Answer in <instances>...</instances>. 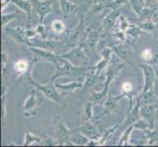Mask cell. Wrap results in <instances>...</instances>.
<instances>
[{
	"mask_svg": "<svg viewBox=\"0 0 158 147\" xmlns=\"http://www.w3.org/2000/svg\"><path fill=\"white\" fill-rule=\"evenodd\" d=\"M55 65V73L51 77L50 81L54 83V80L61 77H76L79 75H85L89 69L86 68H77L74 65L69 62L67 59L63 58L62 56H59L58 60L56 61Z\"/></svg>",
	"mask_w": 158,
	"mask_h": 147,
	"instance_id": "1",
	"label": "cell"
},
{
	"mask_svg": "<svg viewBox=\"0 0 158 147\" xmlns=\"http://www.w3.org/2000/svg\"><path fill=\"white\" fill-rule=\"evenodd\" d=\"M28 80H29V84L35 86V88L39 92H41L42 95L48 98L49 100L55 102L56 104H58L60 107H64V99L62 95L57 91V88L55 84H53V83L49 81L46 84H40L31 78V75H28Z\"/></svg>",
	"mask_w": 158,
	"mask_h": 147,
	"instance_id": "2",
	"label": "cell"
},
{
	"mask_svg": "<svg viewBox=\"0 0 158 147\" xmlns=\"http://www.w3.org/2000/svg\"><path fill=\"white\" fill-rule=\"evenodd\" d=\"M62 57L67 59L77 68H85L89 64V57L85 55L83 44L70 49L68 52L63 54Z\"/></svg>",
	"mask_w": 158,
	"mask_h": 147,
	"instance_id": "3",
	"label": "cell"
},
{
	"mask_svg": "<svg viewBox=\"0 0 158 147\" xmlns=\"http://www.w3.org/2000/svg\"><path fill=\"white\" fill-rule=\"evenodd\" d=\"M40 100L37 96V90H31V94L28 96L23 105V113L26 118H31L37 115L39 113Z\"/></svg>",
	"mask_w": 158,
	"mask_h": 147,
	"instance_id": "4",
	"label": "cell"
},
{
	"mask_svg": "<svg viewBox=\"0 0 158 147\" xmlns=\"http://www.w3.org/2000/svg\"><path fill=\"white\" fill-rule=\"evenodd\" d=\"M54 129H55L56 138L59 141V143H61L63 145H68L69 143H72L70 140L71 132H72V129H69L67 128V126L63 122L62 118H60V117L55 118V122H54Z\"/></svg>",
	"mask_w": 158,
	"mask_h": 147,
	"instance_id": "5",
	"label": "cell"
},
{
	"mask_svg": "<svg viewBox=\"0 0 158 147\" xmlns=\"http://www.w3.org/2000/svg\"><path fill=\"white\" fill-rule=\"evenodd\" d=\"M139 115L140 118L145 120L149 124L150 129H153L154 124L158 119V111H157V104L155 103H150V104H145L139 106Z\"/></svg>",
	"mask_w": 158,
	"mask_h": 147,
	"instance_id": "6",
	"label": "cell"
},
{
	"mask_svg": "<svg viewBox=\"0 0 158 147\" xmlns=\"http://www.w3.org/2000/svg\"><path fill=\"white\" fill-rule=\"evenodd\" d=\"M28 46H34V47H39L45 49V50H49V51H56L65 47L66 45L64 44L63 42L58 41V40H54V39H43L41 40H36V39H30Z\"/></svg>",
	"mask_w": 158,
	"mask_h": 147,
	"instance_id": "7",
	"label": "cell"
},
{
	"mask_svg": "<svg viewBox=\"0 0 158 147\" xmlns=\"http://www.w3.org/2000/svg\"><path fill=\"white\" fill-rule=\"evenodd\" d=\"M34 9L40 17V22L43 23L44 18L51 12L52 10V0H31Z\"/></svg>",
	"mask_w": 158,
	"mask_h": 147,
	"instance_id": "8",
	"label": "cell"
},
{
	"mask_svg": "<svg viewBox=\"0 0 158 147\" xmlns=\"http://www.w3.org/2000/svg\"><path fill=\"white\" fill-rule=\"evenodd\" d=\"M139 67L141 71H143V75L144 84H143V92H144L153 88V85L156 81V75L154 69L148 64H141L139 65Z\"/></svg>",
	"mask_w": 158,
	"mask_h": 147,
	"instance_id": "9",
	"label": "cell"
},
{
	"mask_svg": "<svg viewBox=\"0 0 158 147\" xmlns=\"http://www.w3.org/2000/svg\"><path fill=\"white\" fill-rule=\"evenodd\" d=\"M30 50L34 54V57L36 61H46L52 64H55L59 58V56L56 55L54 52L45 50V49H42V48L30 46Z\"/></svg>",
	"mask_w": 158,
	"mask_h": 147,
	"instance_id": "10",
	"label": "cell"
},
{
	"mask_svg": "<svg viewBox=\"0 0 158 147\" xmlns=\"http://www.w3.org/2000/svg\"><path fill=\"white\" fill-rule=\"evenodd\" d=\"M113 49L114 53L116 54L117 57L120 58L123 61L132 64L134 60V51L132 47L127 44H120V45H113L111 47Z\"/></svg>",
	"mask_w": 158,
	"mask_h": 147,
	"instance_id": "11",
	"label": "cell"
},
{
	"mask_svg": "<svg viewBox=\"0 0 158 147\" xmlns=\"http://www.w3.org/2000/svg\"><path fill=\"white\" fill-rule=\"evenodd\" d=\"M125 95L126 94H121L118 96H111V95L107 96L106 100L104 102V111H103L101 116H106V115L109 116V115H111L112 113L117 112L119 108V101L121 100Z\"/></svg>",
	"mask_w": 158,
	"mask_h": 147,
	"instance_id": "12",
	"label": "cell"
},
{
	"mask_svg": "<svg viewBox=\"0 0 158 147\" xmlns=\"http://www.w3.org/2000/svg\"><path fill=\"white\" fill-rule=\"evenodd\" d=\"M4 30L6 35L12 37L15 41H17L18 43H22V44L28 45L30 39H28V37L26 36V30L22 28H10V27H5Z\"/></svg>",
	"mask_w": 158,
	"mask_h": 147,
	"instance_id": "13",
	"label": "cell"
},
{
	"mask_svg": "<svg viewBox=\"0 0 158 147\" xmlns=\"http://www.w3.org/2000/svg\"><path fill=\"white\" fill-rule=\"evenodd\" d=\"M113 49L112 48H104L101 52V59L100 61L96 64V66L92 67L91 70L94 71V72L97 75H100V73L102 72V70L104 69L107 65H109V63H110V60L112 58V55H113Z\"/></svg>",
	"mask_w": 158,
	"mask_h": 147,
	"instance_id": "14",
	"label": "cell"
},
{
	"mask_svg": "<svg viewBox=\"0 0 158 147\" xmlns=\"http://www.w3.org/2000/svg\"><path fill=\"white\" fill-rule=\"evenodd\" d=\"M79 129L81 132L83 133L85 137H88L89 139L98 140L101 137L98 133L97 127L94 124H92L90 121H83V124L81 125V127Z\"/></svg>",
	"mask_w": 158,
	"mask_h": 147,
	"instance_id": "15",
	"label": "cell"
},
{
	"mask_svg": "<svg viewBox=\"0 0 158 147\" xmlns=\"http://www.w3.org/2000/svg\"><path fill=\"white\" fill-rule=\"evenodd\" d=\"M125 64L120 63L118 61H112V58L110 60V64L107 69L106 76H105V84L109 85L111 84V81L115 79L118 74L121 72V70L124 68Z\"/></svg>",
	"mask_w": 158,
	"mask_h": 147,
	"instance_id": "16",
	"label": "cell"
},
{
	"mask_svg": "<svg viewBox=\"0 0 158 147\" xmlns=\"http://www.w3.org/2000/svg\"><path fill=\"white\" fill-rule=\"evenodd\" d=\"M11 2L14 3L19 9H21L27 15V26L30 27V23L31 20V12L34 10V5L31 1L29 0H11Z\"/></svg>",
	"mask_w": 158,
	"mask_h": 147,
	"instance_id": "17",
	"label": "cell"
},
{
	"mask_svg": "<svg viewBox=\"0 0 158 147\" xmlns=\"http://www.w3.org/2000/svg\"><path fill=\"white\" fill-rule=\"evenodd\" d=\"M71 142L74 145H79V146H84L88 145L89 142V138L81 132L80 129H73L71 132V137H70Z\"/></svg>",
	"mask_w": 158,
	"mask_h": 147,
	"instance_id": "18",
	"label": "cell"
},
{
	"mask_svg": "<svg viewBox=\"0 0 158 147\" xmlns=\"http://www.w3.org/2000/svg\"><path fill=\"white\" fill-rule=\"evenodd\" d=\"M108 88H109V85L104 84V86H103V88L100 91L92 92L89 101H91L94 104H97V105L104 104V102L108 96Z\"/></svg>",
	"mask_w": 158,
	"mask_h": 147,
	"instance_id": "19",
	"label": "cell"
},
{
	"mask_svg": "<svg viewBox=\"0 0 158 147\" xmlns=\"http://www.w3.org/2000/svg\"><path fill=\"white\" fill-rule=\"evenodd\" d=\"M140 119V115H139V105L138 103H135V106L134 108L131 109V112L128 114L127 116V119L125 123L123 124V128L124 129H127L131 126H133V125L138 121V120Z\"/></svg>",
	"mask_w": 158,
	"mask_h": 147,
	"instance_id": "20",
	"label": "cell"
},
{
	"mask_svg": "<svg viewBox=\"0 0 158 147\" xmlns=\"http://www.w3.org/2000/svg\"><path fill=\"white\" fill-rule=\"evenodd\" d=\"M156 97L157 96L154 93L153 88H151L148 91L141 92V94L139 95L137 98V103L139 106L145 105V104H150V103H154Z\"/></svg>",
	"mask_w": 158,
	"mask_h": 147,
	"instance_id": "21",
	"label": "cell"
},
{
	"mask_svg": "<svg viewBox=\"0 0 158 147\" xmlns=\"http://www.w3.org/2000/svg\"><path fill=\"white\" fill-rule=\"evenodd\" d=\"M119 16H120L119 9H113L110 13H108L106 15V17L103 20V27L106 30H111L114 27V25H115L116 20Z\"/></svg>",
	"mask_w": 158,
	"mask_h": 147,
	"instance_id": "22",
	"label": "cell"
},
{
	"mask_svg": "<svg viewBox=\"0 0 158 147\" xmlns=\"http://www.w3.org/2000/svg\"><path fill=\"white\" fill-rule=\"evenodd\" d=\"M99 39H100V31L98 30L89 31V36H88V40H86V44H88L89 48L90 49V51L94 52V54L96 52V45H97V42H98Z\"/></svg>",
	"mask_w": 158,
	"mask_h": 147,
	"instance_id": "23",
	"label": "cell"
},
{
	"mask_svg": "<svg viewBox=\"0 0 158 147\" xmlns=\"http://www.w3.org/2000/svg\"><path fill=\"white\" fill-rule=\"evenodd\" d=\"M59 3L60 9H61V12L63 13L64 16H69L73 14L78 6L77 4L72 2L71 0H59Z\"/></svg>",
	"mask_w": 158,
	"mask_h": 147,
	"instance_id": "24",
	"label": "cell"
},
{
	"mask_svg": "<svg viewBox=\"0 0 158 147\" xmlns=\"http://www.w3.org/2000/svg\"><path fill=\"white\" fill-rule=\"evenodd\" d=\"M56 88L61 89L63 91H74L76 89H79V88H83L84 84H81L79 81H71L69 84H56Z\"/></svg>",
	"mask_w": 158,
	"mask_h": 147,
	"instance_id": "25",
	"label": "cell"
},
{
	"mask_svg": "<svg viewBox=\"0 0 158 147\" xmlns=\"http://www.w3.org/2000/svg\"><path fill=\"white\" fill-rule=\"evenodd\" d=\"M30 67L29 62L25 59H20L14 64L15 71L19 74H26L28 72V69Z\"/></svg>",
	"mask_w": 158,
	"mask_h": 147,
	"instance_id": "26",
	"label": "cell"
},
{
	"mask_svg": "<svg viewBox=\"0 0 158 147\" xmlns=\"http://www.w3.org/2000/svg\"><path fill=\"white\" fill-rule=\"evenodd\" d=\"M41 138L36 134H32L30 132H27L25 133V141H24V146H29L32 143H40L41 142Z\"/></svg>",
	"mask_w": 158,
	"mask_h": 147,
	"instance_id": "27",
	"label": "cell"
},
{
	"mask_svg": "<svg viewBox=\"0 0 158 147\" xmlns=\"http://www.w3.org/2000/svg\"><path fill=\"white\" fill-rule=\"evenodd\" d=\"M92 109H94V103L91 101L85 103L84 107V120L83 121H90L92 118Z\"/></svg>",
	"mask_w": 158,
	"mask_h": 147,
	"instance_id": "28",
	"label": "cell"
},
{
	"mask_svg": "<svg viewBox=\"0 0 158 147\" xmlns=\"http://www.w3.org/2000/svg\"><path fill=\"white\" fill-rule=\"evenodd\" d=\"M156 26L157 24L154 23L152 20H148V21H144L143 23H141L139 28L140 30L145 31H153L156 29Z\"/></svg>",
	"mask_w": 158,
	"mask_h": 147,
	"instance_id": "29",
	"label": "cell"
},
{
	"mask_svg": "<svg viewBox=\"0 0 158 147\" xmlns=\"http://www.w3.org/2000/svg\"><path fill=\"white\" fill-rule=\"evenodd\" d=\"M51 27H52V30L55 31L56 34H62V32H64V31H65V25L63 22L60 20L54 21Z\"/></svg>",
	"mask_w": 158,
	"mask_h": 147,
	"instance_id": "30",
	"label": "cell"
},
{
	"mask_svg": "<svg viewBox=\"0 0 158 147\" xmlns=\"http://www.w3.org/2000/svg\"><path fill=\"white\" fill-rule=\"evenodd\" d=\"M16 18H18V15L17 14H14V13H11V14H2V16H1V26H2V28H5L7 23H9L10 21H12V20H14Z\"/></svg>",
	"mask_w": 158,
	"mask_h": 147,
	"instance_id": "31",
	"label": "cell"
},
{
	"mask_svg": "<svg viewBox=\"0 0 158 147\" xmlns=\"http://www.w3.org/2000/svg\"><path fill=\"white\" fill-rule=\"evenodd\" d=\"M152 58H153V54H152V52L149 48L144 49V50L143 51V53H141V59L144 60V61H146V62L151 61Z\"/></svg>",
	"mask_w": 158,
	"mask_h": 147,
	"instance_id": "32",
	"label": "cell"
},
{
	"mask_svg": "<svg viewBox=\"0 0 158 147\" xmlns=\"http://www.w3.org/2000/svg\"><path fill=\"white\" fill-rule=\"evenodd\" d=\"M127 34L132 35L133 37H138L140 35V28H135V27H129L128 30H127Z\"/></svg>",
	"mask_w": 158,
	"mask_h": 147,
	"instance_id": "33",
	"label": "cell"
},
{
	"mask_svg": "<svg viewBox=\"0 0 158 147\" xmlns=\"http://www.w3.org/2000/svg\"><path fill=\"white\" fill-rule=\"evenodd\" d=\"M42 145H58L59 144V141L57 140V138H53V137H47V138H44L43 140H41V142H40Z\"/></svg>",
	"mask_w": 158,
	"mask_h": 147,
	"instance_id": "34",
	"label": "cell"
},
{
	"mask_svg": "<svg viewBox=\"0 0 158 147\" xmlns=\"http://www.w3.org/2000/svg\"><path fill=\"white\" fill-rule=\"evenodd\" d=\"M122 89L124 91V94H126V95L128 94L129 95L133 90V85L131 83H124L122 84Z\"/></svg>",
	"mask_w": 158,
	"mask_h": 147,
	"instance_id": "35",
	"label": "cell"
},
{
	"mask_svg": "<svg viewBox=\"0 0 158 147\" xmlns=\"http://www.w3.org/2000/svg\"><path fill=\"white\" fill-rule=\"evenodd\" d=\"M35 31L37 32V35H40L42 36V39H45V37H46L44 35V34H45V27H44V25H43V23H40V25H37L36 28H35Z\"/></svg>",
	"mask_w": 158,
	"mask_h": 147,
	"instance_id": "36",
	"label": "cell"
},
{
	"mask_svg": "<svg viewBox=\"0 0 158 147\" xmlns=\"http://www.w3.org/2000/svg\"><path fill=\"white\" fill-rule=\"evenodd\" d=\"M120 26H121V30L122 31H126L128 30L129 28V24H128V22L126 20V18L124 17V16H120Z\"/></svg>",
	"mask_w": 158,
	"mask_h": 147,
	"instance_id": "37",
	"label": "cell"
},
{
	"mask_svg": "<svg viewBox=\"0 0 158 147\" xmlns=\"http://www.w3.org/2000/svg\"><path fill=\"white\" fill-rule=\"evenodd\" d=\"M25 32H26V36L28 37V39H32L37 35L36 31L35 30L34 31V30H31V29H27Z\"/></svg>",
	"mask_w": 158,
	"mask_h": 147,
	"instance_id": "38",
	"label": "cell"
},
{
	"mask_svg": "<svg viewBox=\"0 0 158 147\" xmlns=\"http://www.w3.org/2000/svg\"><path fill=\"white\" fill-rule=\"evenodd\" d=\"M1 57H2V65H3V67H5L6 66V61H7V55L5 53H2Z\"/></svg>",
	"mask_w": 158,
	"mask_h": 147,
	"instance_id": "39",
	"label": "cell"
},
{
	"mask_svg": "<svg viewBox=\"0 0 158 147\" xmlns=\"http://www.w3.org/2000/svg\"><path fill=\"white\" fill-rule=\"evenodd\" d=\"M153 90H154L155 95L158 97V80H156L155 84H154V85H153Z\"/></svg>",
	"mask_w": 158,
	"mask_h": 147,
	"instance_id": "40",
	"label": "cell"
},
{
	"mask_svg": "<svg viewBox=\"0 0 158 147\" xmlns=\"http://www.w3.org/2000/svg\"><path fill=\"white\" fill-rule=\"evenodd\" d=\"M156 6L158 7V0H157V2H156Z\"/></svg>",
	"mask_w": 158,
	"mask_h": 147,
	"instance_id": "41",
	"label": "cell"
},
{
	"mask_svg": "<svg viewBox=\"0 0 158 147\" xmlns=\"http://www.w3.org/2000/svg\"><path fill=\"white\" fill-rule=\"evenodd\" d=\"M157 111H158V105H157Z\"/></svg>",
	"mask_w": 158,
	"mask_h": 147,
	"instance_id": "42",
	"label": "cell"
},
{
	"mask_svg": "<svg viewBox=\"0 0 158 147\" xmlns=\"http://www.w3.org/2000/svg\"><path fill=\"white\" fill-rule=\"evenodd\" d=\"M149 1H150V0H149Z\"/></svg>",
	"mask_w": 158,
	"mask_h": 147,
	"instance_id": "43",
	"label": "cell"
}]
</instances>
